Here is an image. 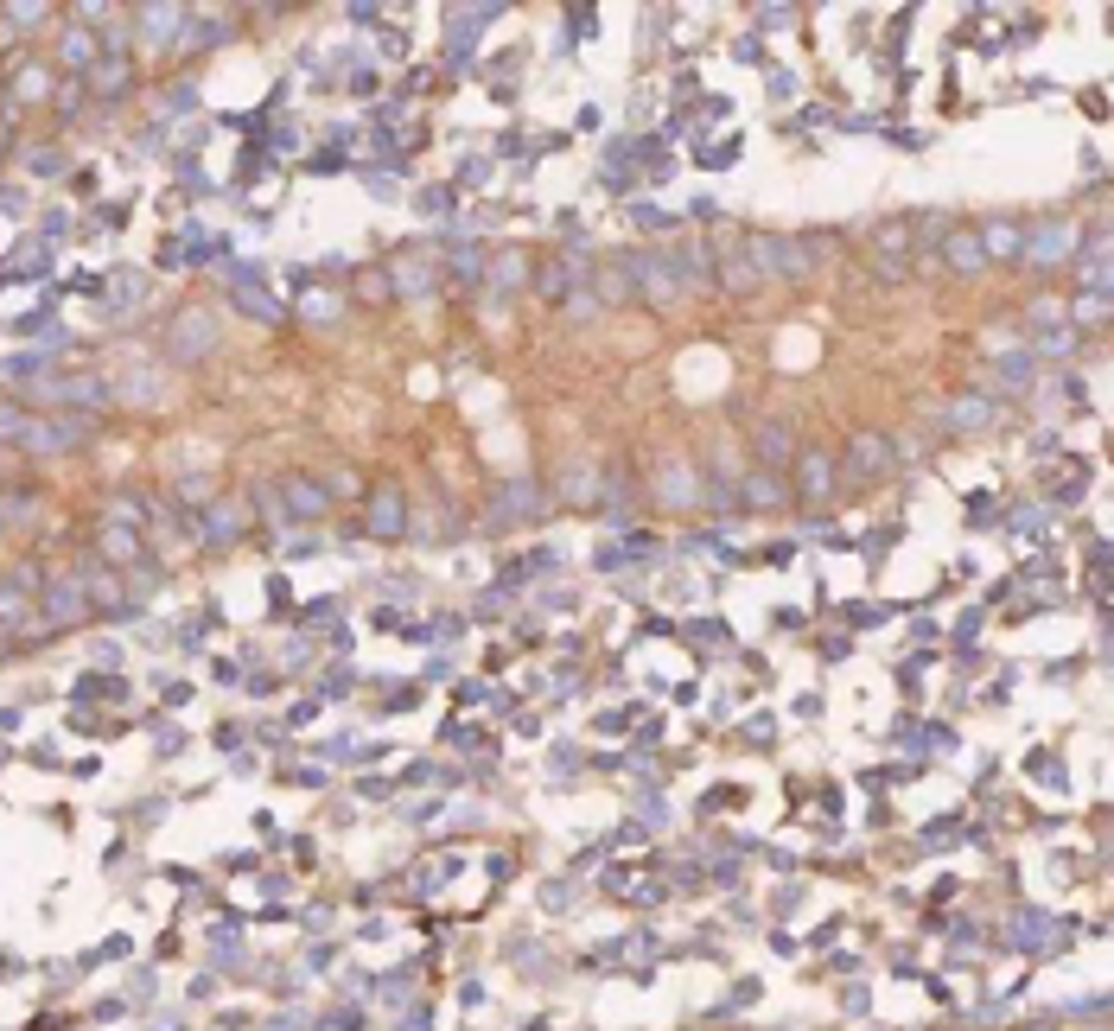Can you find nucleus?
Masks as SVG:
<instances>
[{"instance_id":"1","label":"nucleus","mask_w":1114,"mask_h":1031,"mask_svg":"<svg viewBox=\"0 0 1114 1031\" xmlns=\"http://www.w3.org/2000/svg\"><path fill=\"white\" fill-rule=\"evenodd\" d=\"M828 491H834L828 459H803V497H828Z\"/></svg>"},{"instance_id":"3","label":"nucleus","mask_w":1114,"mask_h":1031,"mask_svg":"<svg viewBox=\"0 0 1114 1031\" xmlns=\"http://www.w3.org/2000/svg\"><path fill=\"white\" fill-rule=\"evenodd\" d=\"M949 261H955V268H974V261H981V249H974L968 236H955V242H949Z\"/></svg>"},{"instance_id":"2","label":"nucleus","mask_w":1114,"mask_h":1031,"mask_svg":"<svg viewBox=\"0 0 1114 1031\" xmlns=\"http://www.w3.org/2000/svg\"><path fill=\"white\" fill-rule=\"evenodd\" d=\"M854 465L879 471V465H885V446H879V440H860V446H854Z\"/></svg>"}]
</instances>
